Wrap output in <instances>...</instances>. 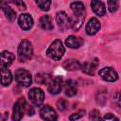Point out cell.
Here are the masks:
<instances>
[{
	"mask_svg": "<svg viewBox=\"0 0 121 121\" xmlns=\"http://www.w3.org/2000/svg\"><path fill=\"white\" fill-rule=\"evenodd\" d=\"M70 8L73 12V16L69 17L70 18V27L73 30H78L81 26V25L85 19V7H84L83 3L77 1V2H73L70 5Z\"/></svg>",
	"mask_w": 121,
	"mask_h": 121,
	"instance_id": "6da1fadb",
	"label": "cell"
},
{
	"mask_svg": "<svg viewBox=\"0 0 121 121\" xmlns=\"http://www.w3.org/2000/svg\"><path fill=\"white\" fill-rule=\"evenodd\" d=\"M24 113H27L28 115H33L34 110L29 104L26 103V101L24 98H19L13 106L12 119L16 121L21 120L24 116Z\"/></svg>",
	"mask_w": 121,
	"mask_h": 121,
	"instance_id": "7a4b0ae2",
	"label": "cell"
},
{
	"mask_svg": "<svg viewBox=\"0 0 121 121\" xmlns=\"http://www.w3.org/2000/svg\"><path fill=\"white\" fill-rule=\"evenodd\" d=\"M64 53H65V48L60 40H55L46 50L47 57L56 61L60 60L64 55Z\"/></svg>",
	"mask_w": 121,
	"mask_h": 121,
	"instance_id": "3957f363",
	"label": "cell"
},
{
	"mask_svg": "<svg viewBox=\"0 0 121 121\" xmlns=\"http://www.w3.org/2000/svg\"><path fill=\"white\" fill-rule=\"evenodd\" d=\"M33 56V46L28 40H23L18 46V60L21 62L29 60Z\"/></svg>",
	"mask_w": 121,
	"mask_h": 121,
	"instance_id": "277c9868",
	"label": "cell"
},
{
	"mask_svg": "<svg viewBox=\"0 0 121 121\" xmlns=\"http://www.w3.org/2000/svg\"><path fill=\"white\" fill-rule=\"evenodd\" d=\"M15 80L21 86L28 87L32 82V77L30 72H28L26 69L20 68V69H17L15 72Z\"/></svg>",
	"mask_w": 121,
	"mask_h": 121,
	"instance_id": "5b68a950",
	"label": "cell"
},
{
	"mask_svg": "<svg viewBox=\"0 0 121 121\" xmlns=\"http://www.w3.org/2000/svg\"><path fill=\"white\" fill-rule=\"evenodd\" d=\"M28 97L33 105L39 107L43 103L44 94L40 88H32L28 93Z\"/></svg>",
	"mask_w": 121,
	"mask_h": 121,
	"instance_id": "8992f818",
	"label": "cell"
},
{
	"mask_svg": "<svg viewBox=\"0 0 121 121\" xmlns=\"http://www.w3.org/2000/svg\"><path fill=\"white\" fill-rule=\"evenodd\" d=\"M63 86V81L60 77H55L54 78H51L48 82L47 90L51 95H58L60 93Z\"/></svg>",
	"mask_w": 121,
	"mask_h": 121,
	"instance_id": "52a82bcc",
	"label": "cell"
},
{
	"mask_svg": "<svg viewBox=\"0 0 121 121\" xmlns=\"http://www.w3.org/2000/svg\"><path fill=\"white\" fill-rule=\"evenodd\" d=\"M98 75L105 80L108 82H113L116 81L118 78V75L116 73V71L112 68V67H105L102 68L101 70H99Z\"/></svg>",
	"mask_w": 121,
	"mask_h": 121,
	"instance_id": "ba28073f",
	"label": "cell"
},
{
	"mask_svg": "<svg viewBox=\"0 0 121 121\" xmlns=\"http://www.w3.org/2000/svg\"><path fill=\"white\" fill-rule=\"evenodd\" d=\"M56 22L58 26L61 30H65L70 27V18L64 11H59L56 15Z\"/></svg>",
	"mask_w": 121,
	"mask_h": 121,
	"instance_id": "9c48e42d",
	"label": "cell"
},
{
	"mask_svg": "<svg viewBox=\"0 0 121 121\" xmlns=\"http://www.w3.org/2000/svg\"><path fill=\"white\" fill-rule=\"evenodd\" d=\"M40 115L43 120L53 121V120H57L58 118L56 112L49 105H44L42 107V109L40 110Z\"/></svg>",
	"mask_w": 121,
	"mask_h": 121,
	"instance_id": "30bf717a",
	"label": "cell"
},
{
	"mask_svg": "<svg viewBox=\"0 0 121 121\" xmlns=\"http://www.w3.org/2000/svg\"><path fill=\"white\" fill-rule=\"evenodd\" d=\"M19 26L23 30H29L33 26V19L27 13H22L18 18Z\"/></svg>",
	"mask_w": 121,
	"mask_h": 121,
	"instance_id": "8fae6325",
	"label": "cell"
},
{
	"mask_svg": "<svg viewBox=\"0 0 121 121\" xmlns=\"http://www.w3.org/2000/svg\"><path fill=\"white\" fill-rule=\"evenodd\" d=\"M98 66V60L94 59L93 60H88L85 61L80 67L83 73L87 74V75H91L93 76L96 70V67Z\"/></svg>",
	"mask_w": 121,
	"mask_h": 121,
	"instance_id": "7c38bea8",
	"label": "cell"
},
{
	"mask_svg": "<svg viewBox=\"0 0 121 121\" xmlns=\"http://www.w3.org/2000/svg\"><path fill=\"white\" fill-rule=\"evenodd\" d=\"M12 75L10 70L8 67L2 66L0 68V83L3 86H9L11 83Z\"/></svg>",
	"mask_w": 121,
	"mask_h": 121,
	"instance_id": "4fadbf2b",
	"label": "cell"
},
{
	"mask_svg": "<svg viewBox=\"0 0 121 121\" xmlns=\"http://www.w3.org/2000/svg\"><path fill=\"white\" fill-rule=\"evenodd\" d=\"M99 29H100V22L95 17L91 18L86 25V33L88 35H95L98 32Z\"/></svg>",
	"mask_w": 121,
	"mask_h": 121,
	"instance_id": "5bb4252c",
	"label": "cell"
},
{
	"mask_svg": "<svg viewBox=\"0 0 121 121\" xmlns=\"http://www.w3.org/2000/svg\"><path fill=\"white\" fill-rule=\"evenodd\" d=\"M15 60V55L9 51H3L0 53V65L9 67Z\"/></svg>",
	"mask_w": 121,
	"mask_h": 121,
	"instance_id": "9a60e30c",
	"label": "cell"
},
{
	"mask_svg": "<svg viewBox=\"0 0 121 121\" xmlns=\"http://www.w3.org/2000/svg\"><path fill=\"white\" fill-rule=\"evenodd\" d=\"M91 7L93 11L98 16H104L106 14V8L103 2L100 0H93L91 2Z\"/></svg>",
	"mask_w": 121,
	"mask_h": 121,
	"instance_id": "2e32d148",
	"label": "cell"
},
{
	"mask_svg": "<svg viewBox=\"0 0 121 121\" xmlns=\"http://www.w3.org/2000/svg\"><path fill=\"white\" fill-rule=\"evenodd\" d=\"M64 88V93L67 96H74L76 94H77V91H78V88H77V84L74 80L72 79H68L66 80L64 83H63V86Z\"/></svg>",
	"mask_w": 121,
	"mask_h": 121,
	"instance_id": "e0dca14e",
	"label": "cell"
},
{
	"mask_svg": "<svg viewBox=\"0 0 121 121\" xmlns=\"http://www.w3.org/2000/svg\"><path fill=\"white\" fill-rule=\"evenodd\" d=\"M84 41L83 39L79 38V37H76V36H69L66 40H65V44L73 49L76 48H79L81 45H83Z\"/></svg>",
	"mask_w": 121,
	"mask_h": 121,
	"instance_id": "ac0fdd59",
	"label": "cell"
},
{
	"mask_svg": "<svg viewBox=\"0 0 121 121\" xmlns=\"http://www.w3.org/2000/svg\"><path fill=\"white\" fill-rule=\"evenodd\" d=\"M39 25L40 26L44 29V30H51L53 29V23H52V19L50 16L48 15H43L40 18L39 20Z\"/></svg>",
	"mask_w": 121,
	"mask_h": 121,
	"instance_id": "d6986e66",
	"label": "cell"
},
{
	"mask_svg": "<svg viewBox=\"0 0 121 121\" xmlns=\"http://www.w3.org/2000/svg\"><path fill=\"white\" fill-rule=\"evenodd\" d=\"M62 66L68 71H75V70H78V68H80V63L78 60L68 59L63 62Z\"/></svg>",
	"mask_w": 121,
	"mask_h": 121,
	"instance_id": "ffe728a7",
	"label": "cell"
},
{
	"mask_svg": "<svg viewBox=\"0 0 121 121\" xmlns=\"http://www.w3.org/2000/svg\"><path fill=\"white\" fill-rule=\"evenodd\" d=\"M3 11H4V13H5V15H6V17L9 20V21H14L15 20V18H16V12H15V10H13L8 4L3 8V9H2Z\"/></svg>",
	"mask_w": 121,
	"mask_h": 121,
	"instance_id": "44dd1931",
	"label": "cell"
},
{
	"mask_svg": "<svg viewBox=\"0 0 121 121\" xmlns=\"http://www.w3.org/2000/svg\"><path fill=\"white\" fill-rule=\"evenodd\" d=\"M51 79V77L49 74H43V73H41V74H37L36 76V82L37 83H40V84H45V83H48L49 80Z\"/></svg>",
	"mask_w": 121,
	"mask_h": 121,
	"instance_id": "7402d4cb",
	"label": "cell"
},
{
	"mask_svg": "<svg viewBox=\"0 0 121 121\" xmlns=\"http://www.w3.org/2000/svg\"><path fill=\"white\" fill-rule=\"evenodd\" d=\"M35 2L42 10H43V11L49 10V8L51 5V0H35Z\"/></svg>",
	"mask_w": 121,
	"mask_h": 121,
	"instance_id": "603a6c76",
	"label": "cell"
},
{
	"mask_svg": "<svg viewBox=\"0 0 121 121\" xmlns=\"http://www.w3.org/2000/svg\"><path fill=\"white\" fill-rule=\"evenodd\" d=\"M119 8V0H108V9L110 12H115Z\"/></svg>",
	"mask_w": 121,
	"mask_h": 121,
	"instance_id": "cb8c5ba5",
	"label": "cell"
},
{
	"mask_svg": "<svg viewBox=\"0 0 121 121\" xmlns=\"http://www.w3.org/2000/svg\"><path fill=\"white\" fill-rule=\"evenodd\" d=\"M68 107V102L65 100V99H60L57 101V108L60 110V111H65Z\"/></svg>",
	"mask_w": 121,
	"mask_h": 121,
	"instance_id": "d4e9b609",
	"label": "cell"
},
{
	"mask_svg": "<svg viewBox=\"0 0 121 121\" xmlns=\"http://www.w3.org/2000/svg\"><path fill=\"white\" fill-rule=\"evenodd\" d=\"M6 2H10V3H12V4H14V5H16L20 9H26V4H25V2L23 1V0H5Z\"/></svg>",
	"mask_w": 121,
	"mask_h": 121,
	"instance_id": "484cf974",
	"label": "cell"
},
{
	"mask_svg": "<svg viewBox=\"0 0 121 121\" xmlns=\"http://www.w3.org/2000/svg\"><path fill=\"white\" fill-rule=\"evenodd\" d=\"M84 114H85V110H80V111H78V112H77L71 114L70 117H69V119H70V120H77V119L81 118Z\"/></svg>",
	"mask_w": 121,
	"mask_h": 121,
	"instance_id": "4316f807",
	"label": "cell"
},
{
	"mask_svg": "<svg viewBox=\"0 0 121 121\" xmlns=\"http://www.w3.org/2000/svg\"><path fill=\"white\" fill-rule=\"evenodd\" d=\"M90 119L92 120H97V119H100V115H99V112L96 111V110H93L91 112H90Z\"/></svg>",
	"mask_w": 121,
	"mask_h": 121,
	"instance_id": "83f0119b",
	"label": "cell"
},
{
	"mask_svg": "<svg viewBox=\"0 0 121 121\" xmlns=\"http://www.w3.org/2000/svg\"><path fill=\"white\" fill-rule=\"evenodd\" d=\"M103 120H118V118H116L114 115H112V113H107L104 117H102Z\"/></svg>",
	"mask_w": 121,
	"mask_h": 121,
	"instance_id": "f1b7e54d",
	"label": "cell"
},
{
	"mask_svg": "<svg viewBox=\"0 0 121 121\" xmlns=\"http://www.w3.org/2000/svg\"><path fill=\"white\" fill-rule=\"evenodd\" d=\"M8 3L5 1V0H0V9H3V8L7 5Z\"/></svg>",
	"mask_w": 121,
	"mask_h": 121,
	"instance_id": "f546056e",
	"label": "cell"
}]
</instances>
